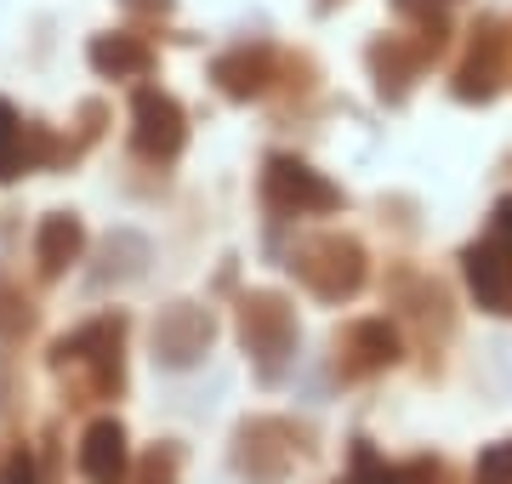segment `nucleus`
<instances>
[{
  "label": "nucleus",
  "mask_w": 512,
  "mask_h": 484,
  "mask_svg": "<svg viewBox=\"0 0 512 484\" xmlns=\"http://www.w3.org/2000/svg\"><path fill=\"white\" fill-rule=\"evenodd\" d=\"M126 331H131V319L120 308H109V314L74 325L69 336H57L46 359H52L57 376H69V371L80 376V399L86 405H103V399L126 393Z\"/></svg>",
  "instance_id": "obj_1"
},
{
  "label": "nucleus",
  "mask_w": 512,
  "mask_h": 484,
  "mask_svg": "<svg viewBox=\"0 0 512 484\" xmlns=\"http://www.w3.org/2000/svg\"><path fill=\"white\" fill-rule=\"evenodd\" d=\"M234 331H239V348L251 359V371L262 388L285 382L296 359V308L285 291H239L234 302Z\"/></svg>",
  "instance_id": "obj_2"
},
{
  "label": "nucleus",
  "mask_w": 512,
  "mask_h": 484,
  "mask_svg": "<svg viewBox=\"0 0 512 484\" xmlns=\"http://www.w3.org/2000/svg\"><path fill=\"white\" fill-rule=\"evenodd\" d=\"M444 46H450V18L433 12V6L416 18L410 35H376L365 46V69H370V80H376V97L404 103L410 86L444 57Z\"/></svg>",
  "instance_id": "obj_3"
},
{
  "label": "nucleus",
  "mask_w": 512,
  "mask_h": 484,
  "mask_svg": "<svg viewBox=\"0 0 512 484\" xmlns=\"http://www.w3.org/2000/svg\"><path fill=\"white\" fill-rule=\"evenodd\" d=\"M291 274L308 285L319 302L342 308V302H353L359 291H365L370 251L353 240V234H313V240H302L291 251Z\"/></svg>",
  "instance_id": "obj_4"
},
{
  "label": "nucleus",
  "mask_w": 512,
  "mask_h": 484,
  "mask_svg": "<svg viewBox=\"0 0 512 484\" xmlns=\"http://www.w3.org/2000/svg\"><path fill=\"white\" fill-rule=\"evenodd\" d=\"M302 450H313L308 428L285 416H245L234 428V473L245 484H285Z\"/></svg>",
  "instance_id": "obj_5"
},
{
  "label": "nucleus",
  "mask_w": 512,
  "mask_h": 484,
  "mask_svg": "<svg viewBox=\"0 0 512 484\" xmlns=\"http://www.w3.org/2000/svg\"><path fill=\"white\" fill-rule=\"evenodd\" d=\"M262 205H268L274 217H330V211L348 205V194L330 183L325 171H313L308 160H296V154H268V160H262Z\"/></svg>",
  "instance_id": "obj_6"
},
{
  "label": "nucleus",
  "mask_w": 512,
  "mask_h": 484,
  "mask_svg": "<svg viewBox=\"0 0 512 484\" xmlns=\"http://www.w3.org/2000/svg\"><path fill=\"white\" fill-rule=\"evenodd\" d=\"M188 149V114L160 86H137L131 97V154L143 166H177Z\"/></svg>",
  "instance_id": "obj_7"
},
{
  "label": "nucleus",
  "mask_w": 512,
  "mask_h": 484,
  "mask_svg": "<svg viewBox=\"0 0 512 484\" xmlns=\"http://www.w3.org/2000/svg\"><path fill=\"white\" fill-rule=\"evenodd\" d=\"M507 80H512V29L501 18H478L467 29V57L456 63L450 92H456V103H490Z\"/></svg>",
  "instance_id": "obj_8"
},
{
  "label": "nucleus",
  "mask_w": 512,
  "mask_h": 484,
  "mask_svg": "<svg viewBox=\"0 0 512 484\" xmlns=\"http://www.w3.org/2000/svg\"><path fill=\"white\" fill-rule=\"evenodd\" d=\"M404 359V336L393 319H353L336 331V376L342 382H370Z\"/></svg>",
  "instance_id": "obj_9"
},
{
  "label": "nucleus",
  "mask_w": 512,
  "mask_h": 484,
  "mask_svg": "<svg viewBox=\"0 0 512 484\" xmlns=\"http://www.w3.org/2000/svg\"><path fill=\"white\" fill-rule=\"evenodd\" d=\"M285 75V52L268 46V40H239L228 52L211 57V80H217L222 97H234V103H256V97H268Z\"/></svg>",
  "instance_id": "obj_10"
},
{
  "label": "nucleus",
  "mask_w": 512,
  "mask_h": 484,
  "mask_svg": "<svg viewBox=\"0 0 512 484\" xmlns=\"http://www.w3.org/2000/svg\"><path fill=\"white\" fill-rule=\"evenodd\" d=\"M211 342H217V314L200 308V302H171V308H160V319H154V359H160L165 371L200 365V359L211 354Z\"/></svg>",
  "instance_id": "obj_11"
},
{
  "label": "nucleus",
  "mask_w": 512,
  "mask_h": 484,
  "mask_svg": "<svg viewBox=\"0 0 512 484\" xmlns=\"http://www.w3.org/2000/svg\"><path fill=\"white\" fill-rule=\"evenodd\" d=\"M461 280L473 291V302L495 319H512V240L490 234L461 251Z\"/></svg>",
  "instance_id": "obj_12"
},
{
  "label": "nucleus",
  "mask_w": 512,
  "mask_h": 484,
  "mask_svg": "<svg viewBox=\"0 0 512 484\" xmlns=\"http://www.w3.org/2000/svg\"><path fill=\"white\" fill-rule=\"evenodd\" d=\"M80 473H86V484H126L131 479V433L120 416H97V422H86V433H80Z\"/></svg>",
  "instance_id": "obj_13"
},
{
  "label": "nucleus",
  "mask_w": 512,
  "mask_h": 484,
  "mask_svg": "<svg viewBox=\"0 0 512 484\" xmlns=\"http://www.w3.org/2000/svg\"><path fill=\"white\" fill-rule=\"evenodd\" d=\"M342 484H456L444 456H410V462H382L370 439H353V467Z\"/></svg>",
  "instance_id": "obj_14"
},
{
  "label": "nucleus",
  "mask_w": 512,
  "mask_h": 484,
  "mask_svg": "<svg viewBox=\"0 0 512 484\" xmlns=\"http://www.w3.org/2000/svg\"><path fill=\"white\" fill-rule=\"evenodd\" d=\"M86 257V223L74 211H46L35 228V268L40 280H63L74 262Z\"/></svg>",
  "instance_id": "obj_15"
},
{
  "label": "nucleus",
  "mask_w": 512,
  "mask_h": 484,
  "mask_svg": "<svg viewBox=\"0 0 512 484\" xmlns=\"http://www.w3.org/2000/svg\"><path fill=\"white\" fill-rule=\"evenodd\" d=\"M86 57H92V69H97L103 80H143L148 69H154V46H148L143 35H131V29L92 35Z\"/></svg>",
  "instance_id": "obj_16"
},
{
  "label": "nucleus",
  "mask_w": 512,
  "mask_h": 484,
  "mask_svg": "<svg viewBox=\"0 0 512 484\" xmlns=\"http://www.w3.org/2000/svg\"><path fill=\"white\" fill-rule=\"evenodd\" d=\"M399 308L416 319V331L427 336L433 348H439L444 336H450V325H456L444 285H439V280H421V274H399Z\"/></svg>",
  "instance_id": "obj_17"
},
{
  "label": "nucleus",
  "mask_w": 512,
  "mask_h": 484,
  "mask_svg": "<svg viewBox=\"0 0 512 484\" xmlns=\"http://www.w3.org/2000/svg\"><path fill=\"white\" fill-rule=\"evenodd\" d=\"M29 331H35V297L0 274V342H23Z\"/></svg>",
  "instance_id": "obj_18"
},
{
  "label": "nucleus",
  "mask_w": 512,
  "mask_h": 484,
  "mask_svg": "<svg viewBox=\"0 0 512 484\" xmlns=\"http://www.w3.org/2000/svg\"><path fill=\"white\" fill-rule=\"evenodd\" d=\"M23 171H29V160H23V120H18V109L0 97V183H12Z\"/></svg>",
  "instance_id": "obj_19"
},
{
  "label": "nucleus",
  "mask_w": 512,
  "mask_h": 484,
  "mask_svg": "<svg viewBox=\"0 0 512 484\" xmlns=\"http://www.w3.org/2000/svg\"><path fill=\"white\" fill-rule=\"evenodd\" d=\"M473 484H512V433H507V439H495V445L478 450V462H473Z\"/></svg>",
  "instance_id": "obj_20"
},
{
  "label": "nucleus",
  "mask_w": 512,
  "mask_h": 484,
  "mask_svg": "<svg viewBox=\"0 0 512 484\" xmlns=\"http://www.w3.org/2000/svg\"><path fill=\"white\" fill-rule=\"evenodd\" d=\"M177 462H183V450L171 445V439H160V445L137 462V484H177Z\"/></svg>",
  "instance_id": "obj_21"
},
{
  "label": "nucleus",
  "mask_w": 512,
  "mask_h": 484,
  "mask_svg": "<svg viewBox=\"0 0 512 484\" xmlns=\"http://www.w3.org/2000/svg\"><path fill=\"white\" fill-rule=\"evenodd\" d=\"M0 484H40V467L29 456V445H18V439L0 445Z\"/></svg>",
  "instance_id": "obj_22"
},
{
  "label": "nucleus",
  "mask_w": 512,
  "mask_h": 484,
  "mask_svg": "<svg viewBox=\"0 0 512 484\" xmlns=\"http://www.w3.org/2000/svg\"><path fill=\"white\" fill-rule=\"evenodd\" d=\"M120 6H126V12H137V18H165L177 0H120Z\"/></svg>",
  "instance_id": "obj_23"
},
{
  "label": "nucleus",
  "mask_w": 512,
  "mask_h": 484,
  "mask_svg": "<svg viewBox=\"0 0 512 484\" xmlns=\"http://www.w3.org/2000/svg\"><path fill=\"white\" fill-rule=\"evenodd\" d=\"M490 234H501V240H512V194L501 205H495V217H490Z\"/></svg>",
  "instance_id": "obj_24"
},
{
  "label": "nucleus",
  "mask_w": 512,
  "mask_h": 484,
  "mask_svg": "<svg viewBox=\"0 0 512 484\" xmlns=\"http://www.w3.org/2000/svg\"><path fill=\"white\" fill-rule=\"evenodd\" d=\"M336 6H342V0H313V12H336Z\"/></svg>",
  "instance_id": "obj_25"
},
{
  "label": "nucleus",
  "mask_w": 512,
  "mask_h": 484,
  "mask_svg": "<svg viewBox=\"0 0 512 484\" xmlns=\"http://www.w3.org/2000/svg\"><path fill=\"white\" fill-rule=\"evenodd\" d=\"M427 6H433V0H427Z\"/></svg>",
  "instance_id": "obj_26"
}]
</instances>
